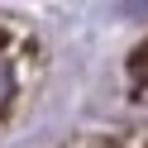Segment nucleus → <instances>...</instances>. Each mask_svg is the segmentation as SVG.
Here are the masks:
<instances>
[{
	"label": "nucleus",
	"mask_w": 148,
	"mask_h": 148,
	"mask_svg": "<svg viewBox=\"0 0 148 148\" xmlns=\"http://www.w3.org/2000/svg\"><path fill=\"white\" fill-rule=\"evenodd\" d=\"M10 96H14V67H10L5 58H0V105H5Z\"/></svg>",
	"instance_id": "obj_1"
}]
</instances>
